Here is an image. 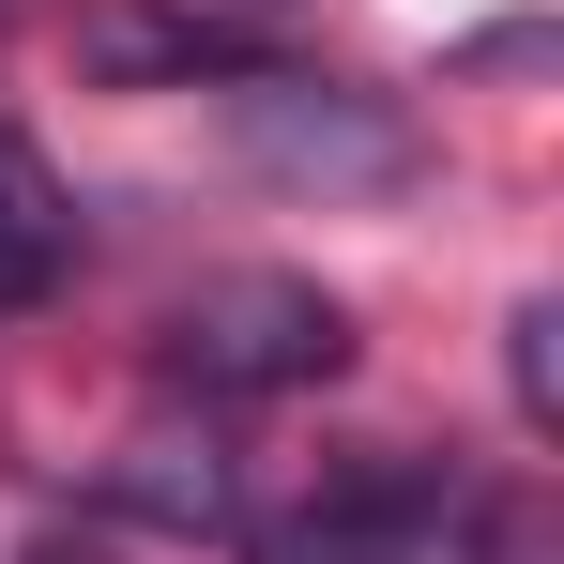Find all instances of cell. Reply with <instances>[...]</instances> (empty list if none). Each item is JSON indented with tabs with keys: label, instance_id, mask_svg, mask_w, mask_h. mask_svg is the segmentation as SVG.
Segmentation results:
<instances>
[{
	"label": "cell",
	"instance_id": "277c9868",
	"mask_svg": "<svg viewBox=\"0 0 564 564\" xmlns=\"http://www.w3.org/2000/svg\"><path fill=\"white\" fill-rule=\"evenodd\" d=\"M62 260H77V198L46 184V153L0 122V321H15V305H46Z\"/></svg>",
	"mask_w": 564,
	"mask_h": 564
},
{
	"label": "cell",
	"instance_id": "5b68a950",
	"mask_svg": "<svg viewBox=\"0 0 564 564\" xmlns=\"http://www.w3.org/2000/svg\"><path fill=\"white\" fill-rule=\"evenodd\" d=\"M122 503L169 519V534H245V488H229L214 443H138V458H122Z\"/></svg>",
	"mask_w": 564,
	"mask_h": 564
},
{
	"label": "cell",
	"instance_id": "8992f818",
	"mask_svg": "<svg viewBox=\"0 0 564 564\" xmlns=\"http://www.w3.org/2000/svg\"><path fill=\"white\" fill-rule=\"evenodd\" d=\"M550 305H519V321H503V381H519V427H564V381H550Z\"/></svg>",
	"mask_w": 564,
	"mask_h": 564
},
{
	"label": "cell",
	"instance_id": "6da1fadb",
	"mask_svg": "<svg viewBox=\"0 0 564 564\" xmlns=\"http://www.w3.org/2000/svg\"><path fill=\"white\" fill-rule=\"evenodd\" d=\"M245 564H519L503 488H473L458 458H336L290 519H245Z\"/></svg>",
	"mask_w": 564,
	"mask_h": 564
},
{
	"label": "cell",
	"instance_id": "7a4b0ae2",
	"mask_svg": "<svg viewBox=\"0 0 564 564\" xmlns=\"http://www.w3.org/2000/svg\"><path fill=\"white\" fill-rule=\"evenodd\" d=\"M153 367L184 397H305V381L351 367V305L321 275H198L153 336Z\"/></svg>",
	"mask_w": 564,
	"mask_h": 564
},
{
	"label": "cell",
	"instance_id": "3957f363",
	"mask_svg": "<svg viewBox=\"0 0 564 564\" xmlns=\"http://www.w3.org/2000/svg\"><path fill=\"white\" fill-rule=\"evenodd\" d=\"M245 122H260V153H275L290 184H397V169H412V138H397L381 107L321 93V77H260Z\"/></svg>",
	"mask_w": 564,
	"mask_h": 564
}]
</instances>
